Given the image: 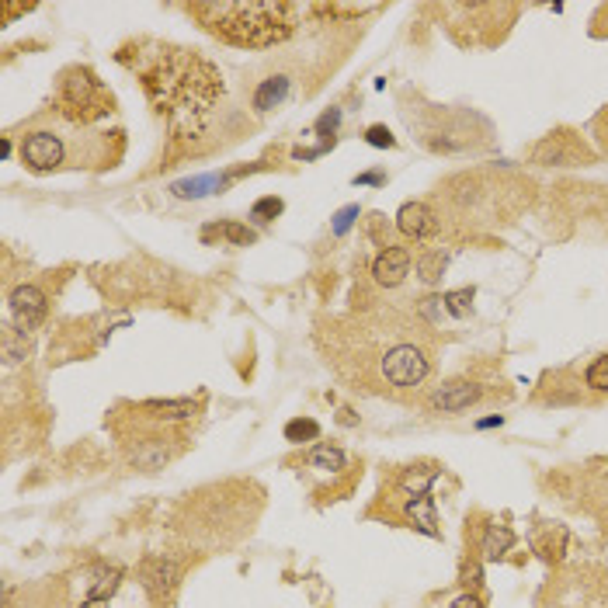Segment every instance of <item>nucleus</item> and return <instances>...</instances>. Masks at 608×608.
<instances>
[{
	"label": "nucleus",
	"instance_id": "obj_27",
	"mask_svg": "<svg viewBox=\"0 0 608 608\" xmlns=\"http://www.w3.org/2000/svg\"><path fill=\"white\" fill-rule=\"evenodd\" d=\"M80 608H108V602H98V598H84Z\"/></svg>",
	"mask_w": 608,
	"mask_h": 608
},
{
	"label": "nucleus",
	"instance_id": "obj_21",
	"mask_svg": "<svg viewBox=\"0 0 608 608\" xmlns=\"http://www.w3.org/2000/svg\"><path fill=\"white\" fill-rule=\"evenodd\" d=\"M445 310L452 313V317H470V310H473V289H456V292H445Z\"/></svg>",
	"mask_w": 608,
	"mask_h": 608
},
{
	"label": "nucleus",
	"instance_id": "obj_10",
	"mask_svg": "<svg viewBox=\"0 0 608 608\" xmlns=\"http://www.w3.org/2000/svg\"><path fill=\"white\" fill-rule=\"evenodd\" d=\"M480 400H483V386L466 383V379H452V383L431 386L428 397H424V410H428V414L456 417L463 414V410L476 407Z\"/></svg>",
	"mask_w": 608,
	"mask_h": 608
},
{
	"label": "nucleus",
	"instance_id": "obj_20",
	"mask_svg": "<svg viewBox=\"0 0 608 608\" xmlns=\"http://www.w3.org/2000/svg\"><path fill=\"white\" fill-rule=\"evenodd\" d=\"M285 438L289 442H296V445H303V442H317L320 438V424L317 421H310V417H299V421H289L285 424Z\"/></svg>",
	"mask_w": 608,
	"mask_h": 608
},
{
	"label": "nucleus",
	"instance_id": "obj_24",
	"mask_svg": "<svg viewBox=\"0 0 608 608\" xmlns=\"http://www.w3.org/2000/svg\"><path fill=\"white\" fill-rule=\"evenodd\" d=\"M365 139H369L372 146H393L397 139L390 136V129H383V126H372L369 133H365Z\"/></svg>",
	"mask_w": 608,
	"mask_h": 608
},
{
	"label": "nucleus",
	"instance_id": "obj_18",
	"mask_svg": "<svg viewBox=\"0 0 608 608\" xmlns=\"http://www.w3.org/2000/svg\"><path fill=\"white\" fill-rule=\"evenodd\" d=\"M202 237H205V240H209V237H223V240H230V244H237V247L254 244V233L247 230V226H240V223H219V226H205V230H202Z\"/></svg>",
	"mask_w": 608,
	"mask_h": 608
},
{
	"label": "nucleus",
	"instance_id": "obj_15",
	"mask_svg": "<svg viewBox=\"0 0 608 608\" xmlns=\"http://www.w3.org/2000/svg\"><path fill=\"white\" fill-rule=\"evenodd\" d=\"M532 549H536L546 563H563V553H567V529H563V525H542L536 536H532Z\"/></svg>",
	"mask_w": 608,
	"mask_h": 608
},
{
	"label": "nucleus",
	"instance_id": "obj_19",
	"mask_svg": "<svg viewBox=\"0 0 608 608\" xmlns=\"http://www.w3.org/2000/svg\"><path fill=\"white\" fill-rule=\"evenodd\" d=\"M584 386H588L591 393H608V351L584 369Z\"/></svg>",
	"mask_w": 608,
	"mask_h": 608
},
{
	"label": "nucleus",
	"instance_id": "obj_8",
	"mask_svg": "<svg viewBox=\"0 0 608 608\" xmlns=\"http://www.w3.org/2000/svg\"><path fill=\"white\" fill-rule=\"evenodd\" d=\"M21 164L35 174L60 171V167H80V160L70 153L67 133H56V129H32L21 139Z\"/></svg>",
	"mask_w": 608,
	"mask_h": 608
},
{
	"label": "nucleus",
	"instance_id": "obj_12",
	"mask_svg": "<svg viewBox=\"0 0 608 608\" xmlns=\"http://www.w3.org/2000/svg\"><path fill=\"white\" fill-rule=\"evenodd\" d=\"M397 226L400 233H407V237L414 240H431L442 230V216H438L428 202H407L404 209L397 212Z\"/></svg>",
	"mask_w": 608,
	"mask_h": 608
},
{
	"label": "nucleus",
	"instance_id": "obj_16",
	"mask_svg": "<svg viewBox=\"0 0 608 608\" xmlns=\"http://www.w3.org/2000/svg\"><path fill=\"white\" fill-rule=\"evenodd\" d=\"M306 466L310 470H317L320 476H341L348 470V456L338 449V445H313L310 452H306Z\"/></svg>",
	"mask_w": 608,
	"mask_h": 608
},
{
	"label": "nucleus",
	"instance_id": "obj_7",
	"mask_svg": "<svg viewBox=\"0 0 608 608\" xmlns=\"http://www.w3.org/2000/svg\"><path fill=\"white\" fill-rule=\"evenodd\" d=\"M188 553H157V556H146L143 567H139V584H143L146 598H150L157 608H167L178 595L181 581H185V570H188Z\"/></svg>",
	"mask_w": 608,
	"mask_h": 608
},
{
	"label": "nucleus",
	"instance_id": "obj_11",
	"mask_svg": "<svg viewBox=\"0 0 608 608\" xmlns=\"http://www.w3.org/2000/svg\"><path fill=\"white\" fill-rule=\"evenodd\" d=\"M11 313H14V320H18L21 334L35 331V327L49 317L46 292H42L39 285H18V289H11Z\"/></svg>",
	"mask_w": 608,
	"mask_h": 608
},
{
	"label": "nucleus",
	"instance_id": "obj_2",
	"mask_svg": "<svg viewBox=\"0 0 608 608\" xmlns=\"http://www.w3.org/2000/svg\"><path fill=\"white\" fill-rule=\"evenodd\" d=\"M265 508V487L254 480H223L185 494L174 511V539L185 553H223L254 532Z\"/></svg>",
	"mask_w": 608,
	"mask_h": 608
},
{
	"label": "nucleus",
	"instance_id": "obj_13",
	"mask_svg": "<svg viewBox=\"0 0 608 608\" xmlns=\"http://www.w3.org/2000/svg\"><path fill=\"white\" fill-rule=\"evenodd\" d=\"M292 91V77L289 73H268L265 80H258L251 91V108L254 112H275V108L285 105V98H289Z\"/></svg>",
	"mask_w": 608,
	"mask_h": 608
},
{
	"label": "nucleus",
	"instance_id": "obj_25",
	"mask_svg": "<svg viewBox=\"0 0 608 608\" xmlns=\"http://www.w3.org/2000/svg\"><path fill=\"white\" fill-rule=\"evenodd\" d=\"M449 608H483V598H480V595H470V591H466V595H459Z\"/></svg>",
	"mask_w": 608,
	"mask_h": 608
},
{
	"label": "nucleus",
	"instance_id": "obj_22",
	"mask_svg": "<svg viewBox=\"0 0 608 608\" xmlns=\"http://www.w3.org/2000/svg\"><path fill=\"white\" fill-rule=\"evenodd\" d=\"M442 271H445V258H442V251H435V254H421L417 258V275H421V282H438L442 278Z\"/></svg>",
	"mask_w": 608,
	"mask_h": 608
},
{
	"label": "nucleus",
	"instance_id": "obj_4",
	"mask_svg": "<svg viewBox=\"0 0 608 608\" xmlns=\"http://www.w3.org/2000/svg\"><path fill=\"white\" fill-rule=\"evenodd\" d=\"M150 91H157L160 112H164L167 105V112L174 115H202L212 108L216 94L223 91V80H219V73L205 60H199V56L174 53L153 73Z\"/></svg>",
	"mask_w": 608,
	"mask_h": 608
},
{
	"label": "nucleus",
	"instance_id": "obj_5",
	"mask_svg": "<svg viewBox=\"0 0 608 608\" xmlns=\"http://www.w3.org/2000/svg\"><path fill=\"white\" fill-rule=\"evenodd\" d=\"M536 608H608V567L567 563L542 584Z\"/></svg>",
	"mask_w": 608,
	"mask_h": 608
},
{
	"label": "nucleus",
	"instance_id": "obj_26",
	"mask_svg": "<svg viewBox=\"0 0 608 608\" xmlns=\"http://www.w3.org/2000/svg\"><path fill=\"white\" fill-rule=\"evenodd\" d=\"M501 421H504L501 414H494V417H483V421H480V428H494V424H501Z\"/></svg>",
	"mask_w": 608,
	"mask_h": 608
},
{
	"label": "nucleus",
	"instance_id": "obj_6",
	"mask_svg": "<svg viewBox=\"0 0 608 608\" xmlns=\"http://www.w3.org/2000/svg\"><path fill=\"white\" fill-rule=\"evenodd\" d=\"M129 414L115 417V428L119 435H171L178 424H188L202 414V400H143V404L126 407ZM174 438V435H171Z\"/></svg>",
	"mask_w": 608,
	"mask_h": 608
},
{
	"label": "nucleus",
	"instance_id": "obj_17",
	"mask_svg": "<svg viewBox=\"0 0 608 608\" xmlns=\"http://www.w3.org/2000/svg\"><path fill=\"white\" fill-rule=\"evenodd\" d=\"M515 546V532L508 529V525H490L487 529V536H483V546H480V553H483V560H501L508 549Z\"/></svg>",
	"mask_w": 608,
	"mask_h": 608
},
{
	"label": "nucleus",
	"instance_id": "obj_3",
	"mask_svg": "<svg viewBox=\"0 0 608 608\" xmlns=\"http://www.w3.org/2000/svg\"><path fill=\"white\" fill-rule=\"evenodd\" d=\"M205 32L237 49H271L296 32V4L285 0H199L188 4Z\"/></svg>",
	"mask_w": 608,
	"mask_h": 608
},
{
	"label": "nucleus",
	"instance_id": "obj_23",
	"mask_svg": "<svg viewBox=\"0 0 608 608\" xmlns=\"http://www.w3.org/2000/svg\"><path fill=\"white\" fill-rule=\"evenodd\" d=\"M282 216V199H275V195H268V199H258L251 205V219H258V223H268V219Z\"/></svg>",
	"mask_w": 608,
	"mask_h": 608
},
{
	"label": "nucleus",
	"instance_id": "obj_1",
	"mask_svg": "<svg viewBox=\"0 0 608 608\" xmlns=\"http://www.w3.org/2000/svg\"><path fill=\"white\" fill-rule=\"evenodd\" d=\"M348 338H355L358 344L341 341L344 348L334 351L327 362L355 390L407 400L417 397L431 379V348L417 334L386 331L383 324H351Z\"/></svg>",
	"mask_w": 608,
	"mask_h": 608
},
{
	"label": "nucleus",
	"instance_id": "obj_9",
	"mask_svg": "<svg viewBox=\"0 0 608 608\" xmlns=\"http://www.w3.org/2000/svg\"><path fill=\"white\" fill-rule=\"evenodd\" d=\"M379 497H383V504H386V518L407 525V529L424 532V536H442V529H438L435 497L431 494H404V490L390 487Z\"/></svg>",
	"mask_w": 608,
	"mask_h": 608
},
{
	"label": "nucleus",
	"instance_id": "obj_14",
	"mask_svg": "<svg viewBox=\"0 0 608 608\" xmlns=\"http://www.w3.org/2000/svg\"><path fill=\"white\" fill-rule=\"evenodd\" d=\"M407 271H410V247L393 244L376 258V265H372V278H376L379 285H386V289H393V285L404 282Z\"/></svg>",
	"mask_w": 608,
	"mask_h": 608
}]
</instances>
